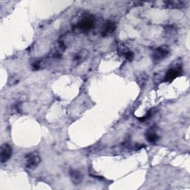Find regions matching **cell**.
Here are the masks:
<instances>
[{
    "instance_id": "5b68a950",
    "label": "cell",
    "mask_w": 190,
    "mask_h": 190,
    "mask_svg": "<svg viewBox=\"0 0 190 190\" xmlns=\"http://www.w3.org/2000/svg\"><path fill=\"white\" fill-rule=\"evenodd\" d=\"M93 26H94V23L91 19H84L82 22L79 23V28L80 29H83V30L90 29L91 28H92Z\"/></svg>"
},
{
    "instance_id": "52a82bcc",
    "label": "cell",
    "mask_w": 190,
    "mask_h": 190,
    "mask_svg": "<svg viewBox=\"0 0 190 190\" xmlns=\"http://www.w3.org/2000/svg\"><path fill=\"white\" fill-rule=\"evenodd\" d=\"M147 140H148V141H149V142L154 143L158 140V136L155 133L150 132L148 134V135H147Z\"/></svg>"
},
{
    "instance_id": "3957f363",
    "label": "cell",
    "mask_w": 190,
    "mask_h": 190,
    "mask_svg": "<svg viewBox=\"0 0 190 190\" xmlns=\"http://www.w3.org/2000/svg\"><path fill=\"white\" fill-rule=\"evenodd\" d=\"M180 72L181 71H180L179 69H175V68L170 69L168 71V72L166 73V76H165L164 81H166V82H172L178 76H179Z\"/></svg>"
},
{
    "instance_id": "9c48e42d",
    "label": "cell",
    "mask_w": 190,
    "mask_h": 190,
    "mask_svg": "<svg viewBox=\"0 0 190 190\" xmlns=\"http://www.w3.org/2000/svg\"><path fill=\"white\" fill-rule=\"evenodd\" d=\"M133 53L132 52H128V53L126 54V57L128 59H131L133 58Z\"/></svg>"
},
{
    "instance_id": "6da1fadb",
    "label": "cell",
    "mask_w": 190,
    "mask_h": 190,
    "mask_svg": "<svg viewBox=\"0 0 190 190\" xmlns=\"http://www.w3.org/2000/svg\"><path fill=\"white\" fill-rule=\"evenodd\" d=\"M1 161L2 163H5L11 158L12 154V149L8 144H3L1 147Z\"/></svg>"
},
{
    "instance_id": "8992f818",
    "label": "cell",
    "mask_w": 190,
    "mask_h": 190,
    "mask_svg": "<svg viewBox=\"0 0 190 190\" xmlns=\"http://www.w3.org/2000/svg\"><path fill=\"white\" fill-rule=\"evenodd\" d=\"M168 53L167 48L160 47L157 49L156 53H155V58L158 59H162V58L165 57L166 56V54Z\"/></svg>"
},
{
    "instance_id": "277c9868",
    "label": "cell",
    "mask_w": 190,
    "mask_h": 190,
    "mask_svg": "<svg viewBox=\"0 0 190 190\" xmlns=\"http://www.w3.org/2000/svg\"><path fill=\"white\" fill-rule=\"evenodd\" d=\"M70 174H71V180H72V182L76 184V185L79 184L81 181H82L83 175L80 172L77 171V170H71V172H70Z\"/></svg>"
},
{
    "instance_id": "ba28073f",
    "label": "cell",
    "mask_w": 190,
    "mask_h": 190,
    "mask_svg": "<svg viewBox=\"0 0 190 190\" xmlns=\"http://www.w3.org/2000/svg\"><path fill=\"white\" fill-rule=\"evenodd\" d=\"M114 26L113 23H108V24L106 25V28L104 29V34H108V33H111L114 31Z\"/></svg>"
},
{
    "instance_id": "7a4b0ae2",
    "label": "cell",
    "mask_w": 190,
    "mask_h": 190,
    "mask_svg": "<svg viewBox=\"0 0 190 190\" xmlns=\"http://www.w3.org/2000/svg\"><path fill=\"white\" fill-rule=\"evenodd\" d=\"M28 160H27V167L32 168L35 167L40 164V158L36 153H32V154H29L28 156Z\"/></svg>"
}]
</instances>
